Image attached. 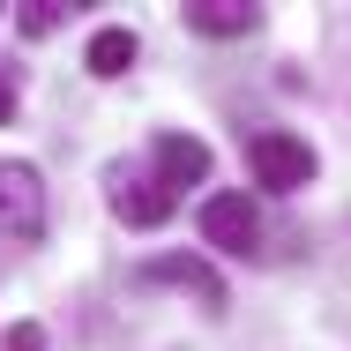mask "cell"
<instances>
[{
  "label": "cell",
  "instance_id": "obj_8",
  "mask_svg": "<svg viewBox=\"0 0 351 351\" xmlns=\"http://www.w3.org/2000/svg\"><path fill=\"white\" fill-rule=\"evenodd\" d=\"M135 30H128V23H105V30H97V38H90V53H82V60H90V75H105V82H112V75H128L135 68Z\"/></svg>",
  "mask_w": 351,
  "mask_h": 351
},
{
  "label": "cell",
  "instance_id": "obj_5",
  "mask_svg": "<svg viewBox=\"0 0 351 351\" xmlns=\"http://www.w3.org/2000/svg\"><path fill=\"white\" fill-rule=\"evenodd\" d=\"M142 284H180V291H195L210 314H224V277H217L202 254H157V262H142Z\"/></svg>",
  "mask_w": 351,
  "mask_h": 351
},
{
  "label": "cell",
  "instance_id": "obj_9",
  "mask_svg": "<svg viewBox=\"0 0 351 351\" xmlns=\"http://www.w3.org/2000/svg\"><path fill=\"white\" fill-rule=\"evenodd\" d=\"M53 23H60V8H53V0H23V30H30V38H45Z\"/></svg>",
  "mask_w": 351,
  "mask_h": 351
},
{
  "label": "cell",
  "instance_id": "obj_2",
  "mask_svg": "<svg viewBox=\"0 0 351 351\" xmlns=\"http://www.w3.org/2000/svg\"><path fill=\"white\" fill-rule=\"evenodd\" d=\"M247 165H254V180L269 187V195H299L306 180H314V142H299V135H284V128H262V135L247 142Z\"/></svg>",
  "mask_w": 351,
  "mask_h": 351
},
{
  "label": "cell",
  "instance_id": "obj_6",
  "mask_svg": "<svg viewBox=\"0 0 351 351\" xmlns=\"http://www.w3.org/2000/svg\"><path fill=\"white\" fill-rule=\"evenodd\" d=\"M149 157H157V187H165V195L210 180V142H202V135H157Z\"/></svg>",
  "mask_w": 351,
  "mask_h": 351
},
{
  "label": "cell",
  "instance_id": "obj_3",
  "mask_svg": "<svg viewBox=\"0 0 351 351\" xmlns=\"http://www.w3.org/2000/svg\"><path fill=\"white\" fill-rule=\"evenodd\" d=\"M105 187H112V217H120V224H135V232H149V224H165V217L180 210V195H165L149 172H128V165H112V172H105Z\"/></svg>",
  "mask_w": 351,
  "mask_h": 351
},
{
  "label": "cell",
  "instance_id": "obj_1",
  "mask_svg": "<svg viewBox=\"0 0 351 351\" xmlns=\"http://www.w3.org/2000/svg\"><path fill=\"white\" fill-rule=\"evenodd\" d=\"M0 239L38 247L45 239V180L30 157H0Z\"/></svg>",
  "mask_w": 351,
  "mask_h": 351
},
{
  "label": "cell",
  "instance_id": "obj_4",
  "mask_svg": "<svg viewBox=\"0 0 351 351\" xmlns=\"http://www.w3.org/2000/svg\"><path fill=\"white\" fill-rule=\"evenodd\" d=\"M202 239H210L217 254H254L262 247V217L247 195H210L202 202Z\"/></svg>",
  "mask_w": 351,
  "mask_h": 351
},
{
  "label": "cell",
  "instance_id": "obj_7",
  "mask_svg": "<svg viewBox=\"0 0 351 351\" xmlns=\"http://www.w3.org/2000/svg\"><path fill=\"white\" fill-rule=\"evenodd\" d=\"M180 15H187V30H202V38H247V30L262 23L247 0H187Z\"/></svg>",
  "mask_w": 351,
  "mask_h": 351
},
{
  "label": "cell",
  "instance_id": "obj_11",
  "mask_svg": "<svg viewBox=\"0 0 351 351\" xmlns=\"http://www.w3.org/2000/svg\"><path fill=\"white\" fill-rule=\"evenodd\" d=\"M8 112H15V75L0 68V128H8Z\"/></svg>",
  "mask_w": 351,
  "mask_h": 351
},
{
  "label": "cell",
  "instance_id": "obj_10",
  "mask_svg": "<svg viewBox=\"0 0 351 351\" xmlns=\"http://www.w3.org/2000/svg\"><path fill=\"white\" fill-rule=\"evenodd\" d=\"M8 351H45V329H38V322H15V329H8Z\"/></svg>",
  "mask_w": 351,
  "mask_h": 351
}]
</instances>
